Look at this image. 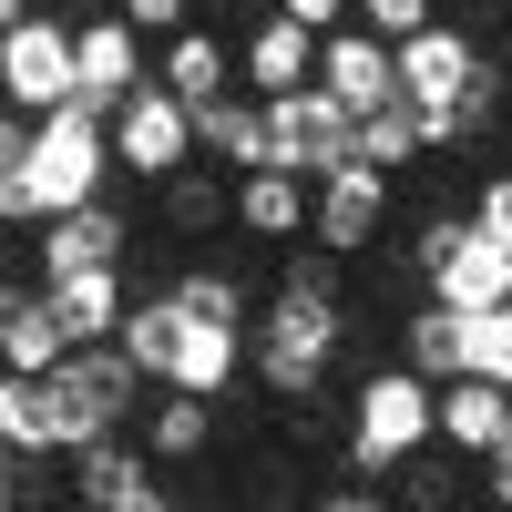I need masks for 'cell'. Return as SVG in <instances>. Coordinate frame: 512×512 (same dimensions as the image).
I'll return each instance as SVG.
<instances>
[{"mask_svg": "<svg viewBox=\"0 0 512 512\" xmlns=\"http://www.w3.org/2000/svg\"><path fill=\"white\" fill-rule=\"evenodd\" d=\"M144 420V369L123 349H72L52 379H11L0 390V431H11V451H103Z\"/></svg>", "mask_w": 512, "mask_h": 512, "instance_id": "6da1fadb", "label": "cell"}, {"mask_svg": "<svg viewBox=\"0 0 512 512\" xmlns=\"http://www.w3.org/2000/svg\"><path fill=\"white\" fill-rule=\"evenodd\" d=\"M103 175H123V164H113V113L62 103V113H41V144H31L21 164H0V216H11L21 236H41L52 216L93 205Z\"/></svg>", "mask_w": 512, "mask_h": 512, "instance_id": "7a4b0ae2", "label": "cell"}, {"mask_svg": "<svg viewBox=\"0 0 512 512\" xmlns=\"http://www.w3.org/2000/svg\"><path fill=\"white\" fill-rule=\"evenodd\" d=\"M431 441H441V379H420L410 359H400V369H369L359 390H349V472H359V482L420 461Z\"/></svg>", "mask_w": 512, "mask_h": 512, "instance_id": "3957f363", "label": "cell"}, {"mask_svg": "<svg viewBox=\"0 0 512 512\" xmlns=\"http://www.w3.org/2000/svg\"><path fill=\"white\" fill-rule=\"evenodd\" d=\"M410 277H420V297L482 318V308H502V297H512V236H492L482 216H431V226H420V246H410Z\"/></svg>", "mask_w": 512, "mask_h": 512, "instance_id": "277c9868", "label": "cell"}, {"mask_svg": "<svg viewBox=\"0 0 512 512\" xmlns=\"http://www.w3.org/2000/svg\"><path fill=\"white\" fill-rule=\"evenodd\" d=\"M338 338H349L338 297H267V308H256V328H246V369L267 379L277 400H318Z\"/></svg>", "mask_w": 512, "mask_h": 512, "instance_id": "5b68a950", "label": "cell"}, {"mask_svg": "<svg viewBox=\"0 0 512 512\" xmlns=\"http://www.w3.org/2000/svg\"><path fill=\"white\" fill-rule=\"evenodd\" d=\"M0 93H11L21 113H62L82 93V31L62 11H31L0 31Z\"/></svg>", "mask_w": 512, "mask_h": 512, "instance_id": "8992f818", "label": "cell"}, {"mask_svg": "<svg viewBox=\"0 0 512 512\" xmlns=\"http://www.w3.org/2000/svg\"><path fill=\"white\" fill-rule=\"evenodd\" d=\"M195 154H205V134H195V103H185V93H164V82H144V93L113 113V164H123V175L175 185Z\"/></svg>", "mask_w": 512, "mask_h": 512, "instance_id": "52a82bcc", "label": "cell"}, {"mask_svg": "<svg viewBox=\"0 0 512 512\" xmlns=\"http://www.w3.org/2000/svg\"><path fill=\"white\" fill-rule=\"evenodd\" d=\"M267 123H277V164H287V175H308V185H328L338 164H359V113L338 103L328 82H308V93H277Z\"/></svg>", "mask_w": 512, "mask_h": 512, "instance_id": "ba28073f", "label": "cell"}, {"mask_svg": "<svg viewBox=\"0 0 512 512\" xmlns=\"http://www.w3.org/2000/svg\"><path fill=\"white\" fill-rule=\"evenodd\" d=\"M390 205H400V175H379V164H338V175L318 185V246L328 256H369L379 236H390Z\"/></svg>", "mask_w": 512, "mask_h": 512, "instance_id": "9c48e42d", "label": "cell"}, {"mask_svg": "<svg viewBox=\"0 0 512 512\" xmlns=\"http://www.w3.org/2000/svg\"><path fill=\"white\" fill-rule=\"evenodd\" d=\"M482 41L472 31H451V21H431V31H420V41H400V93L420 103V113H451L461 93H472V82H482Z\"/></svg>", "mask_w": 512, "mask_h": 512, "instance_id": "30bf717a", "label": "cell"}, {"mask_svg": "<svg viewBox=\"0 0 512 512\" xmlns=\"http://www.w3.org/2000/svg\"><path fill=\"white\" fill-rule=\"evenodd\" d=\"M123 246H134L123 205L93 195V205H72V216H52V226L31 236V267H41V277H82V267H123Z\"/></svg>", "mask_w": 512, "mask_h": 512, "instance_id": "8fae6325", "label": "cell"}, {"mask_svg": "<svg viewBox=\"0 0 512 512\" xmlns=\"http://www.w3.org/2000/svg\"><path fill=\"white\" fill-rule=\"evenodd\" d=\"M318 82H328L349 113L400 103V41H379V31H359V21H349V31H328V41H318Z\"/></svg>", "mask_w": 512, "mask_h": 512, "instance_id": "7c38bea8", "label": "cell"}, {"mask_svg": "<svg viewBox=\"0 0 512 512\" xmlns=\"http://www.w3.org/2000/svg\"><path fill=\"white\" fill-rule=\"evenodd\" d=\"M144 31L134 21H123V11H103V21H82V93L72 103H93V113H123V103H134L144 93Z\"/></svg>", "mask_w": 512, "mask_h": 512, "instance_id": "4fadbf2b", "label": "cell"}, {"mask_svg": "<svg viewBox=\"0 0 512 512\" xmlns=\"http://www.w3.org/2000/svg\"><path fill=\"white\" fill-rule=\"evenodd\" d=\"M441 451H461V461H502L512 451V390L502 379H441Z\"/></svg>", "mask_w": 512, "mask_h": 512, "instance_id": "5bb4252c", "label": "cell"}, {"mask_svg": "<svg viewBox=\"0 0 512 512\" xmlns=\"http://www.w3.org/2000/svg\"><path fill=\"white\" fill-rule=\"evenodd\" d=\"M236 62H246V93H308L318 82V31L308 21H287V11H267L256 31H236Z\"/></svg>", "mask_w": 512, "mask_h": 512, "instance_id": "9a60e30c", "label": "cell"}, {"mask_svg": "<svg viewBox=\"0 0 512 512\" xmlns=\"http://www.w3.org/2000/svg\"><path fill=\"white\" fill-rule=\"evenodd\" d=\"M236 226L267 236V246H297L318 226V185L287 175V164H256V175H236Z\"/></svg>", "mask_w": 512, "mask_h": 512, "instance_id": "2e32d148", "label": "cell"}, {"mask_svg": "<svg viewBox=\"0 0 512 512\" xmlns=\"http://www.w3.org/2000/svg\"><path fill=\"white\" fill-rule=\"evenodd\" d=\"M195 134H205V154H216V175H256V164H277L267 93H216V103H195Z\"/></svg>", "mask_w": 512, "mask_h": 512, "instance_id": "e0dca14e", "label": "cell"}, {"mask_svg": "<svg viewBox=\"0 0 512 512\" xmlns=\"http://www.w3.org/2000/svg\"><path fill=\"white\" fill-rule=\"evenodd\" d=\"M154 82H164V93H185V103H216V93L246 82V62H236L226 31H175V41L154 52Z\"/></svg>", "mask_w": 512, "mask_h": 512, "instance_id": "ac0fdd59", "label": "cell"}, {"mask_svg": "<svg viewBox=\"0 0 512 512\" xmlns=\"http://www.w3.org/2000/svg\"><path fill=\"white\" fill-rule=\"evenodd\" d=\"M134 441L164 461V472H185V461L216 451V400H205V390H154V410L134 420Z\"/></svg>", "mask_w": 512, "mask_h": 512, "instance_id": "d6986e66", "label": "cell"}, {"mask_svg": "<svg viewBox=\"0 0 512 512\" xmlns=\"http://www.w3.org/2000/svg\"><path fill=\"white\" fill-rule=\"evenodd\" d=\"M400 359L420 379H461V369H472V318L441 308V297H420V308L400 318Z\"/></svg>", "mask_w": 512, "mask_h": 512, "instance_id": "ffe728a7", "label": "cell"}, {"mask_svg": "<svg viewBox=\"0 0 512 512\" xmlns=\"http://www.w3.org/2000/svg\"><path fill=\"white\" fill-rule=\"evenodd\" d=\"M431 144H441V134H431V113H420L410 93L379 103V113H359V164H379V175H410Z\"/></svg>", "mask_w": 512, "mask_h": 512, "instance_id": "44dd1931", "label": "cell"}, {"mask_svg": "<svg viewBox=\"0 0 512 512\" xmlns=\"http://www.w3.org/2000/svg\"><path fill=\"white\" fill-rule=\"evenodd\" d=\"M236 216V195H226V175H205V164H185L175 185H164V226L175 236H216Z\"/></svg>", "mask_w": 512, "mask_h": 512, "instance_id": "7402d4cb", "label": "cell"}, {"mask_svg": "<svg viewBox=\"0 0 512 512\" xmlns=\"http://www.w3.org/2000/svg\"><path fill=\"white\" fill-rule=\"evenodd\" d=\"M338 267H349V256H328L318 236H297L287 267H277V297H338Z\"/></svg>", "mask_w": 512, "mask_h": 512, "instance_id": "603a6c76", "label": "cell"}, {"mask_svg": "<svg viewBox=\"0 0 512 512\" xmlns=\"http://www.w3.org/2000/svg\"><path fill=\"white\" fill-rule=\"evenodd\" d=\"M472 379H502V390H512V297L472 318Z\"/></svg>", "mask_w": 512, "mask_h": 512, "instance_id": "cb8c5ba5", "label": "cell"}, {"mask_svg": "<svg viewBox=\"0 0 512 512\" xmlns=\"http://www.w3.org/2000/svg\"><path fill=\"white\" fill-rule=\"evenodd\" d=\"M441 21V0H359V31H379V41H420Z\"/></svg>", "mask_w": 512, "mask_h": 512, "instance_id": "d4e9b609", "label": "cell"}, {"mask_svg": "<svg viewBox=\"0 0 512 512\" xmlns=\"http://www.w3.org/2000/svg\"><path fill=\"white\" fill-rule=\"evenodd\" d=\"M175 297H185L195 318H226V328H256V318H246V287H226V277H175Z\"/></svg>", "mask_w": 512, "mask_h": 512, "instance_id": "484cf974", "label": "cell"}, {"mask_svg": "<svg viewBox=\"0 0 512 512\" xmlns=\"http://www.w3.org/2000/svg\"><path fill=\"white\" fill-rule=\"evenodd\" d=\"M123 21H134L144 41H175V31H195V0H113Z\"/></svg>", "mask_w": 512, "mask_h": 512, "instance_id": "4316f807", "label": "cell"}, {"mask_svg": "<svg viewBox=\"0 0 512 512\" xmlns=\"http://www.w3.org/2000/svg\"><path fill=\"white\" fill-rule=\"evenodd\" d=\"M277 11H287V21H308V31L328 41V31H349V21H359V0H277Z\"/></svg>", "mask_w": 512, "mask_h": 512, "instance_id": "83f0119b", "label": "cell"}, {"mask_svg": "<svg viewBox=\"0 0 512 512\" xmlns=\"http://www.w3.org/2000/svg\"><path fill=\"white\" fill-rule=\"evenodd\" d=\"M472 216H482V226H492V236H512V175H492V185H482V195H472Z\"/></svg>", "mask_w": 512, "mask_h": 512, "instance_id": "f1b7e54d", "label": "cell"}, {"mask_svg": "<svg viewBox=\"0 0 512 512\" xmlns=\"http://www.w3.org/2000/svg\"><path fill=\"white\" fill-rule=\"evenodd\" d=\"M308 512H390V502H379V492H359V482H349V492H318Z\"/></svg>", "mask_w": 512, "mask_h": 512, "instance_id": "f546056e", "label": "cell"}, {"mask_svg": "<svg viewBox=\"0 0 512 512\" xmlns=\"http://www.w3.org/2000/svg\"><path fill=\"white\" fill-rule=\"evenodd\" d=\"M31 11H52V0H0V21H31Z\"/></svg>", "mask_w": 512, "mask_h": 512, "instance_id": "4dcf8cb0", "label": "cell"}, {"mask_svg": "<svg viewBox=\"0 0 512 512\" xmlns=\"http://www.w3.org/2000/svg\"><path fill=\"white\" fill-rule=\"evenodd\" d=\"M62 512H93V502H62Z\"/></svg>", "mask_w": 512, "mask_h": 512, "instance_id": "1f68e13d", "label": "cell"}]
</instances>
